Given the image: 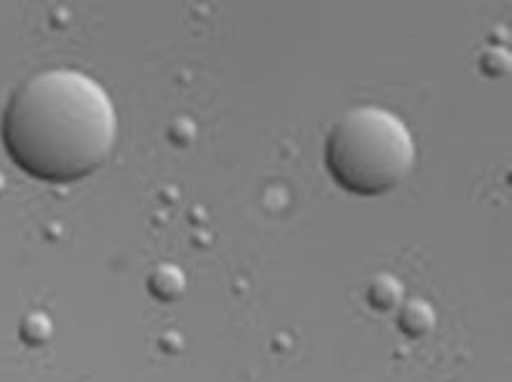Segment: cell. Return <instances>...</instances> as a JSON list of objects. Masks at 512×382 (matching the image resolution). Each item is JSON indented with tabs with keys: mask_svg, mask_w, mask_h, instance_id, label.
Returning a JSON list of instances; mask_svg holds the SVG:
<instances>
[{
	"mask_svg": "<svg viewBox=\"0 0 512 382\" xmlns=\"http://www.w3.org/2000/svg\"><path fill=\"white\" fill-rule=\"evenodd\" d=\"M0 141L31 179L72 184L95 174L118 143V113L105 87L79 69H44L8 95Z\"/></svg>",
	"mask_w": 512,
	"mask_h": 382,
	"instance_id": "6da1fadb",
	"label": "cell"
},
{
	"mask_svg": "<svg viewBox=\"0 0 512 382\" xmlns=\"http://www.w3.org/2000/svg\"><path fill=\"white\" fill-rule=\"evenodd\" d=\"M416 163L413 133L395 113L377 105L349 110L332 125L324 166L339 189L355 197H383L398 189Z\"/></svg>",
	"mask_w": 512,
	"mask_h": 382,
	"instance_id": "7a4b0ae2",
	"label": "cell"
},
{
	"mask_svg": "<svg viewBox=\"0 0 512 382\" xmlns=\"http://www.w3.org/2000/svg\"><path fill=\"white\" fill-rule=\"evenodd\" d=\"M436 326V311L428 301L421 298H411V301H403L400 304L398 314V329L406 334L408 339H423L434 332Z\"/></svg>",
	"mask_w": 512,
	"mask_h": 382,
	"instance_id": "3957f363",
	"label": "cell"
},
{
	"mask_svg": "<svg viewBox=\"0 0 512 382\" xmlns=\"http://www.w3.org/2000/svg\"><path fill=\"white\" fill-rule=\"evenodd\" d=\"M146 286H148V293H151L156 301L171 304V301H176V298L186 291V276L179 265L161 263L148 273Z\"/></svg>",
	"mask_w": 512,
	"mask_h": 382,
	"instance_id": "277c9868",
	"label": "cell"
},
{
	"mask_svg": "<svg viewBox=\"0 0 512 382\" xmlns=\"http://www.w3.org/2000/svg\"><path fill=\"white\" fill-rule=\"evenodd\" d=\"M403 296H406L403 283H400L395 276H390V273H380V276L372 278L370 286H367L365 291L367 304H370L375 311H380V314H388V311L400 309Z\"/></svg>",
	"mask_w": 512,
	"mask_h": 382,
	"instance_id": "5b68a950",
	"label": "cell"
},
{
	"mask_svg": "<svg viewBox=\"0 0 512 382\" xmlns=\"http://www.w3.org/2000/svg\"><path fill=\"white\" fill-rule=\"evenodd\" d=\"M18 337L29 347H44L54 337V321L44 311H29L18 324Z\"/></svg>",
	"mask_w": 512,
	"mask_h": 382,
	"instance_id": "8992f818",
	"label": "cell"
},
{
	"mask_svg": "<svg viewBox=\"0 0 512 382\" xmlns=\"http://www.w3.org/2000/svg\"><path fill=\"white\" fill-rule=\"evenodd\" d=\"M479 69H482V74H487V77L492 79L505 77V74L510 72V54H507L505 49H500V46L487 49L482 57H479Z\"/></svg>",
	"mask_w": 512,
	"mask_h": 382,
	"instance_id": "52a82bcc",
	"label": "cell"
}]
</instances>
